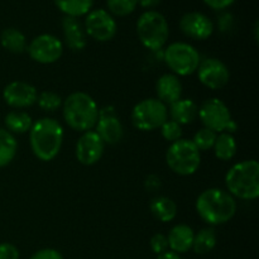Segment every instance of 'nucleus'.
<instances>
[{"label": "nucleus", "instance_id": "1", "mask_svg": "<svg viewBox=\"0 0 259 259\" xmlns=\"http://www.w3.org/2000/svg\"><path fill=\"white\" fill-rule=\"evenodd\" d=\"M63 137V126L57 119L46 116L33 121L29 131L32 153L42 162L53 161L62 148Z\"/></svg>", "mask_w": 259, "mask_h": 259}, {"label": "nucleus", "instance_id": "2", "mask_svg": "<svg viewBox=\"0 0 259 259\" xmlns=\"http://www.w3.org/2000/svg\"><path fill=\"white\" fill-rule=\"evenodd\" d=\"M196 212L209 227L229 223L237 212V201L227 190L219 187L204 190L197 196Z\"/></svg>", "mask_w": 259, "mask_h": 259}, {"label": "nucleus", "instance_id": "3", "mask_svg": "<svg viewBox=\"0 0 259 259\" xmlns=\"http://www.w3.org/2000/svg\"><path fill=\"white\" fill-rule=\"evenodd\" d=\"M99 105L83 91L70 94L62 103V116L71 129L80 133L93 131L99 119Z\"/></svg>", "mask_w": 259, "mask_h": 259}, {"label": "nucleus", "instance_id": "4", "mask_svg": "<svg viewBox=\"0 0 259 259\" xmlns=\"http://www.w3.org/2000/svg\"><path fill=\"white\" fill-rule=\"evenodd\" d=\"M227 191L234 199L253 201L259 196V163L245 159L233 164L225 175Z\"/></svg>", "mask_w": 259, "mask_h": 259}, {"label": "nucleus", "instance_id": "5", "mask_svg": "<svg viewBox=\"0 0 259 259\" xmlns=\"http://www.w3.org/2000/svg\"><path fill=\"white\" fill-rule=\"evenodd\" d=\"M137 35L147 50L153 52L162 50L169 37L167 19L156 10L144 12L137 20Z\"/></svg>", "mask_w": 259, "mask_h": 259}, {"label": "nucleus", "instance_id": "6", "mask_svg": "<svg viewBox=\"0 0 259 259\" xmlns=\"http://www.w3.org/2000/svg\"><path fill=\"white\" fill-rule=\"evenodd\" d=\"M166 163L174 174L179 176H191L199 171L201 152L195 147L191 139L181 138L169 144L167 148Z\"/></svg>", "mask_w": 259, "mask_h": 259}, {"label": "nucleus", "instance_id": "7", "mask_svg": "<svg viewBox=\"0 0 259 259\" xmlns=\"http://www.w3.org/2000/svg\"><path fill=\"white\" fill-rule=\"evenodd\" d=\"M163 61L171 73L180 77L196 72L201 62V56L194 46L186 42H175L164 48Z\"/></svg>", "mask_w": 259, "mask_h": 259}, {"label": "nucleus", "instance_id": "8", "mask_svg": "<svg viewBox=\"0 0 259 259\" xmlns=\"http://www.w3.org/2000/svg\"><path fill=\"white\" fill-rule=\"evenodd\" d=\"M132 124L141 132H153L168 119V106L157 98L143 99L132 110Z\"/></svg>", "mask_w": 259, "mask_h": 259}, {"label": "nucleus", "instance_id": "9", "mask_svg": "<svg viewBox=\"0 0 259 259\" xmlns=\"http://www.w3.org/2000/svg\"><path fill=\"white\" fill-rule=\"evenodd\" d=\"M197 118L205 128L211 129L218 134L223 132L233 134L237 131V124L233 120L229 108L224 101L218 98L205 100L199 106Z\"/></svg>", "mask_w": 259, "mask_h": 259}, {"label": "nucleus", "instance_id": "10", "mask_svg": "<svg viewBox=\"0 0 259 259\" xmlns=\"http://www.w3.org/2000/svg\"><path fill=\"white\" fill-rule=\"evenodd\" d=\"M30 60L40 65H51L62 57L63 43L53 34H39L27 46Z\"/></svg>", "mask_w": 259, "mask_h": 259}, {"label": "nucleus", "instance_id": "11", "mask_svg": "<svg viewBox=\"0 0 259 259\" xmlns=\"http://www.w3.org/2000/svg\"><path fill=\"white\" fill-rule=\"evenodd\" d=\"M83 29L86 35L96 42H109L115 37L118 25L110 13L105 9H95L86 14Z\"/></svg>", "mask_w": 259, "mask_h": 259}, {"label": "nucleus", "instance_id": "12", "mask_svg": "<svg viewBox=\"0 0 259 259\" xmlns=\"http://www.w3.org/2000/svg\"><path fill=\"white\" fill-rule=\"evenodd\" d=\"M196 73L200 82L210 90H220L225 88L230 80L228 66L219 58L214 57L201 60Z\"/></svg>", "mask_w": 259, "mask_h": 259}, {"label": "nucleus", "instance_id": "13", "mask_svg": "<svg viewBox=\"0 0 259 259\" xmlns=\"http://www.w3.org/2000/svg\"><path fill=\"white\" fill-rule=\"evenodd\" d=\"M37 88L25 81H12L3 90L5 104L14 110L30 108L37 103Z\"/></svg>", "mask_w": 259, "mask_h": 259}, {"label": "nucleus", "instance_id": "14", "mask_svg": "<svg viewBox=\"0 0 259 259\" xmlns=\"http://www.w3.org/2000/svg\"><path fill=\"white\" fill-rule=\"evenodd\" d=\"M106 144L95 131H89L81 134L75 147V156L82 166H94L101 159Z\"/></svg>", "mask_w": 259, "mask_h": 259}, {"label": "nucleus", "instance_id": "15", "mask_svg": "<svg viewBox=\"0 0 259 259\" xmlns=\"http://www.w3.org/2000/svg\"><path fill=\"white\" fill-rule=\"evenodd\" d=\"M94 131L105 144H118L124 137V126L111 106L99 110V119Z\"/></svg>", "mask_w": 259, "mask_h": 259}, {"label": "nucleus", "instance_id": "16", "mask_svg": "<svg viewBox=\"0 0 259 259\" xmlns=\"http://www.w3.org/2000/svg\"><path fill=\"white\" fill-rule=\"evenodd\" d=\"M180 29L191 39L205 40L211 37L214 32V23L202 13L190 12L182 15L180 19Z\"/></svg>", "mask_w": 259, "mask_h": 259}, {"label": "nucleus", "instance_id": "17", "mask_svg": "<svg viewBox=\"0 0 259 259\" xmlns=\"http://www.w3.org/2000/svg\"><path fill=\"white\" fill-rule=\"evenodd\" d=\"M62 32L66 46L71 51L81 52L85 50L88 45V35L77 18L65 15L62 19Z\"/></svg>", "mask_w": 259, "mask_h": 259}, {"label": "nucleus", "instance_id": "18", "mask_svg": "<svg viewBox=\"0 0 259 259\" xmlns=\"http://www.w3.org/2000/svg\"><path fill=\"white\" fill-rule=\"evenodd\" d=\"M182 90L184 88L181 80L174 73H164L156 82L157 99L167 106L182 98Z\"/></svg>", "mask_w": 259, "mask_h": 259}, {"label": "nucleus", "instance_id": "19", "mask_svg": "<svg viewBox=\"0 0 259 259\" xmlns=\"http://www.w3.org/2000/svg\"><path fill=\"white\" fill-rule=\"evenodd\" d=\"M195 232L191 227L186 224H177L168 232L167 240H168V248L171 252L182 254L192 249Z\"/></svg>", "mask_w": 259, "mask_h": 259}, {"label": "nucleus", "instance_id": "20", "mask_svg": "<svg viewBox=\"0 0 259 259\" xmlns=\"http://www.w3.org/2000/svg\"><path fill=\"white\" fill-rule=\"evenodd\" d=\"M199 105L192 99H180L168 106V119L180 125H189L197 119Z\"/></svg>", "mask_w": 259, "mask_h": 259}, {"label": "nucleus", "instance_id": "21", "mask_svg": "<svg viewBox=\"0 0 259 259\" xmlns=\"http://www.w3.org/2000/svg\"><path fill=\"white\" fill-rule=\"evenodd\" d=\"M152 215L162 223H169L176 219L177 205L171 197L157 196L149 204Z\"/></svg>", "mask_w": 259, "mask_h": 259}, {"label": "nucleus", "instance_id": "22", "mask_svg": "<svg viewBox=\"0 0 259 259\" xmlns=\"http://www.w3.org/2000/svg\"><path fill=\"white\" fill-rule=\"evenodd\" d=\"M5 129L9 133L14 134H25L29 133L33 125V119L27 111L23 110H10L4 118Z\"/></svg>", "mask_w": 259, "mask_h": 259}, {"label": "nucleus", "instance_id": "23", "mask_svg": "<svg viewBox=\"0 0 259 259\" xmlns=\"http://www.w3.org/2000/svg\"><path fill=\"white\" fill-rule=\"evenodd\" d=\"M0 45L5 51L14 55H20V53L27 51V38L17 28H7L0 34Z\"/></svg>", "mask_w": 259, "mask_h": 259}, {"label": "nucleus", "instance_id": "24", "mask_svg": "<svg viewBox=\"0 0 259 259\" xmlns=\"http://www.w3.org/2000/svg\"><path fill=\"white\" fill-rule=\"evenodd\" d=\"M212 151H214L215 157L219 161H232L238 151V144L234 136L230 133H227V132H223V133L218 134L217 141H215L214 147H212Z\"/></svg>", "mask_w": 259, "mask_h": 259}, {"label": "nucleus", "instance_id": "25", "mask_svg": "<svg viewBox=\"0 0 259 259\" xmlns=\"http://www.w3.org/2000/svg\"><path fill=\"white\" fill-rule=\"evenodd\" d=\"M218 243V234L214 227H206L200 232L195 233L192 249L196 254L205 255L212 252Z\"/></svg>", "mask_w": 259, "mask_h": 259}, {"label": "nucleus", "instance_id": "26", "mask_svg": "<svg viewBox=\"0 0 259 259\" xmlns=\"http://www.w3.org/2000/svg\"><path fill=\"white\" fill-rule=\"evenodd\" d=\"M18 152V142L12 133L0 128V168L14 161Z\"/></svg>", "mask_w": 259, "mask_h": 259}, {"label": "nucleus", "instance_id": "27", "mask_svg": "<svg viewBox=\"0 0 259 259\" xmlns=\"http://www.w3.org/2000/svg\"><path fill=\"white\" fill-rule=\"evenodd\" d=\"M55 4L67 17L78 18L90 12L94 0H55Z\"/></svg>", "mask_w": 259, "mask_h": 259}, {"label": "nucleus", "instance_id": "28", "mask_svg": "<svg viewBox=\"0 0 259 259\" xmlns=\"http://www.w3.org/2000/svg\"><path fill=\"white\" fill-rule=\"evenodd\" d=\"M62 103L63 99L55 91H42V93H38L35 104L46 113H53L62 108Z\"/></svg>", "mask_w": 259, "mask_h": 259}, {"label": "nucleus", "instance_id": "29", "mask_svg": "<svg viewBox=\"0 0 259 259\" xmlns=\"http://www.w3.org/2000/svg\"><path fill=\"white\" fill-rule=\"evenodd\" d=\"M217 137L218 133H215L211 129L202 126L201 129H199V131L195 133L194 138H192L191 141L200 152H206L212 149L215 141H217Z\"/></svg>", "mask_w": 259, "mask_h": 259}, {"label": "nucleus", "instance_id": "30", "mask_svg": "<svg viewBox=\"0 0 259 259\" xmlns=\"http://www.w3.org/2000/svg\"><path fill=\"white\" fill-rule=\"evenodd\" d=\"M110 14L116 17H126L136 10L138 0H106Z\"/></svg>", "mask_w": 259, "mask_h": 259}, {"label": "nucleus", "instance_id": "31", "mask_svg": "<svg viewBox=\"0 0 259 259\" xmlns=\"http://www.w3.org/2000/svg\"><path fill=\"white\" fill-rule=\"evenodd\" d=\"M159 131H161L162 138L168 142L169 144L182 138V126L179 123H176V121L171 120V119H167L162 124Z\"/></svg>", "mask_w": 259, "mask_h": 259}, {"label": "nucleus", "instance_id": "32", "mask_svg": "<svg viewBox=\"0 0 259 259\" xmlns=\"http://www.w3.org/2000/svg\"><path fill=\"white\" fill-rule=\"evenodd\" d=\"M149 245H151V249L153 250V253H156L157 255L169 250L167 235L162 234V233H156V234H153V237L149 240Z\"/></svg>", "mask_w": 259, "mask_h": 259}, {"label": "nucleus", "instance_id": "33", "mask_svg": "<svg viewBox=\"0 0 259 259\" xmlns=\"http://www.w3.org/2000/svg\"><path fill=\"white\" fill-rule=\"evenodd\" d=\"M0 259H19V250L12 243H0Z\"/></svg>", "mask_w": 259, "mask_h": 259}, {"label": "nucleus", "instance_id": "34", "mask_svg": "<svg viewBox=\"0 0 259 259\" xmlns=\"http://www.w3.org/2000/svg\"><path fill=\"white\" fill-rule=\"evenodd\" d=\"M29 259H65L63 255L53 248H43L37 250Z\"/></svg>", "mask_w": 259, "mask_h": 259}, {"label": "nucleus", "instance_id": "35", "mask_svg": "<svg viewBox=\"0 0 259 259\" xmlns=\"http://www.w3.org/2000/svg\"><path fill=\"white\" fill-rule=\"evenodd\" d=\"M235 0H204L205 4L214 10H224L234 4Z\"/></svg>", "mask_w": 259, "mask_h": 259}, {"label": "nucleus", "instance_id": "36", "mask_svg": "<svg viewBox=\"0 0 259 259\" xmlns=\"http://www.w3.org/2000/svg\"><path fill=\"white\" fill-rule=\"evenodd\" d=\"M157 259H181V257H180V254H177V253L171 252V250H167V252L159 254L158 257H157Z\"/></svg>", "mask_w": 259, "mask_h": 259}, {"label": "nucleus", "instance_id": "37", "mask_svg": "<svg viewBox=\"0 0 259 259\" xmlns=\"http://www.w3.org/2000/svg\"><path fill=\"white\" fill-rule=\"evenodd\" d=\"M159 2H161V0H138L139 4L144 8H153L156 7V5H158Z\"/></svg>", "mask_w": 259, "mask_h": 259}]
</instances>
